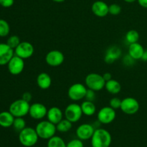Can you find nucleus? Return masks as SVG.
Returning <instances> with one entry per match:
<instances>
[{"mask_svg": "<svg viewBox=\"0 0 147 147\" xmlns=\"http://www.w3.org/2000/svg\"><path fill=\"white\" fill-rule=\"evenodd\" d=\"M94 126L90 123H83L76 129V136L78 139L82 141H87L91 139L95 131Z\"/></svg>", "mask_w": 147, "mask_h": 147, "instance_id": "14", "label": "nucleus"}, {"mask_svg": "<svg viewBox=\"0 0 147 147\" xmlns=\"http://www.w3.org/2000/svg\"><path fill=\"white\" fill-rule=\"evenodd\" d=\"M30 107V103L25 101L22 98L18 99L13 101L10 104L9 111L15 118L24 117L29 114Z\"/></svg>", "mask_w": 147, "mask_h": 147, "instance_id": "4", "label": "nucleus"}, {"mask_svg": "<svg viewBox=\"0 0 147 147\" xmlns=\"http://www.w3.org/2000/svg\"><path fill=\"white\" fill-rule=\"evenodd\" d=\"M73 123L68 121L67 119H62L57 125H56V128H57V131L60 132V133H66V132L69 131L70 129L73 127Z\"/></svg>", "mask_w": 147, "mask_h": 147, "instance_id": "24", "label": "nucleus"}, {"mask_svg": "<svg viewBox=\"0 0 147 147\" xmlns=\"http://www.w3.org/2000/svg\"><path fill=\"white\" fill-rule=\"evenodd\" d=\"M121 50L116 45L111 46L106 50L104 60L108 64H112L121 56Z\"/></svg>", "mask_w": 147, "mask_h": 147, "instance_id": "16", "label": "nucleus"}, {"mask_svg": "<svg viewBox=\"0 0 147 147\" xmlns=\"http://www.w3.org/2000/svg\"><path fill=\"white\" fill-rule=\"evenodd\" d=\"M52 1H55V2H57V3H61V2H63V1H65V0H52Z\"/></svg>", "mask_w": 147, "mask_h": 147, "instance_id": "41", "label": "nucleus"}, {"mask_svg": "<svg viewBox=\"0 0 147 147\" xmlns=\"http://www.w3.org/2000/svg\"><path fill=\"white\" fill-rule=\"evenodd\" d=\"M15 117L9 111H2L0 113V126L9 128L12 126Z\"/></svg>", "mask_w": 147, "mask_h": 147, "instance_id": "21", "label": "nucleus"}, {"mask_svg": "<svg viewBox=\"0 0 147 147\" xmlns=\"http://www.w3.org/2000/svg\"><path fill=\"white\" fill-rule=\"evenodd\" d=\"M64 60V54L57 50H50L45 56L46 63L51 67H57L61 65Z\"/></svg>", "mask_w": 147, "mask_h": 147, "instance_id": "11", "label": "nucleus"}, {"mask_svg": "<svg viewBox=\"0 0 147 147\" xmlns=\"http://www.w3.org/2000/svg\"><path fill=\"white\" fill-rule=\"evenodd\" d=\"M37 85L42 90L50 88L52 85V78L47 73H41L37 77Z\"/></svg>", "mask_w": 147, "mask_h": 147, "instance_id": "20", "label": "nucleus"}, {"mask_svg": "<svg viewBox=\"0 0 147 147\" xmlns=\"http://www.w3.org/2000/svg\"><path fill=\"white\" fill-rule=\"evenodd\" d=\"M10 32V27L9 23L5 20L0 19V37H7Z\"/></svg>", "mask_w": 147, "mask_h": 147, "instance_id": "27", "label": "nucleus"}, {"mask_svg": "<svg viewBox=\"0 0 147 147\" xmlns=\"http://www.w3.org/2000/svg\"><path fill=\"white\" fill-rule=\"evenodd\" d=\"M141 60L144 62H147V49L146 50H144V52L143 55H142Z\"/></svg>", "mask_w": 147, "mask_h": 147, "instance_id": "39", "label": "nucleus"}, {"mask_svg": "<svg viewBox=\"0 0 147 147\" xmlns=\"http://www.w3.org/2000/svg\"><path fill=\"white\" fill-rule=\"evenodd\" d=\"M65 117L72 123H76L81 119L83 115L81 106L78 103H73L66 106L64 111Z\"/></svg>", "mask_w": 147, "mask_h": 147, "instance_id": "6", "label": "nucleus"}, {"mask_svg": "<svg viewBox=\"0 0 147 147\" xmlns=\"http://www.w3.org/2000/svg\"><path fill=\"white\" fill-rule=\"evenodd\" d=\"M139 33L138 31L135 30H131L126 32V35H125V39L127 41L129 44H132V43L138 42L139 40Z\"/></svg>", "mask_w": 147, "mask_h": 147, "instance_id": "26", "label": "nucleus"}, {"mask_svg": "<svg viewBox=\"0 0 147 147\" xmlns=\"http://www.w3.org/2000/svg\"><path fill=\"white\" fill-rule=\"evenodd\" d=\"M90 140L92 147H109L112 142V136L109 131L98 128L95 129Z\"/></svg>", "mask_w": 147, "mask_h": 147, "instance_id": "1", "label": "nucleus"}, {"mask_svg": "<svg viewBox=\"0 0 147 147\" xmlns=\"http://www.w3.org/2000/svg\"><path fill=\"white\" fill-rule=\"evenodd\" d=\"M35 130L40 139L48 140L55 135L57 128L56 125L48 120L41 121L37 124Z\"/></svg>", "mask_w": 147, "mask_h": 147, "instance_id": "2", "label": "nucleus"}, {"mask_svg": "<svg viewBox=\"0 0 147 147\" xmlns=\"http://www.w3.org/2000/svg\"><path fill=\"white\" fill-rule=\"evenodd\" d=\"M34 53V46L27 41L21 42L20 45L14 49V55L24 60L31 57Z\"/></svg>", "mask_w": 147, "mask_h": 147, "instance_id": "10", "label": "nucleus"}, {"mask_svg": "<svg viewBox=\"0 0 147 147\" xmlns=\"http://www.w3.org/2000/svg\"><path fill=\"white\" fill-rule=\"evenodd\" d=\"M85 83L88 88L94 91H100L105 88L106 81L102 75L98 73H89L85 79Z\"/></svg>", "mask_w": 147, "mask_h": 147, "instance_id": "5", "label": "nucleus"}, {"mask_svg": "<svg viewBox=\"0 0 147 147\" xmlns=\"http://www.w3.org/2000/svg\"><path fill=\"white\" fill-rule=\"evenodd\" d=\"M47 120L57 125L63 119V113L61 109L57 106H53L47 110Z\"/></svg>", "mask_w": 147, "mask_h": 147, "instance_id": "18", "label": "nucleus"}, {"mask_svg": "<svg viewBox=\"0 0 147 147\" xmlns=\"http://www.w3.org/2000/svg\"><path fill=\"white\" fill-rule=\"evenodd\" d=\"M67 144L65 142L63 138L60 136H57L55 135L50 139H48L47 142V147H66Z\"/></svg>", "mask_w": 147, "mask_h": 147, "instance_id": "25", "label": "nucleus"}, {"mask_svg": "<svg viewBox=\"0 0 147 147\" xmlns=\"http://www.w3.org/2000/svg\"><path fill=\"white\" fill-rule=\"evenodd\" d=\"M87 87L82 83H77L71 85L67 90V96L70 100L78 101L85 98L87 92Z\"/></svg>", "mask_w": 147, "mask_h": 147, "instance_id": "7", "label": "nucleus"}, {"mask_svg": "<svg viewBox=\"0 0 147 147\" xmlns=\"http://www.w3.org/2000/svg\"><path fill=\"white\" fill-rule=\"evenodd\" d=\"M121 99L117 97L112 98L109 102V106L113 108L115 110H117L121 108Z\"/></svg>", "mask_w": 147, "mask_h": 147, "instance_id": "31", "label": "nucleus"}, {"mask_svg": "<svg viewBox=\"0 0 147 147\" xmlns=\"http://www.w3.org/2000/svg\"><path fill=\"white\" fill-rule=\"evenodd\" d=\"M124 1H126V2L127 3H133L134 2V1H137V0H123Z\"/></svg>", "mask_w": 147, "mask_h": 147, "instance_id": "40", "label": "nucleus"}, {"mask_svg": "<svg viewBox=\"0 0 147 147\" xmlns=\"http://www.w3.org/2000/svg\"><path fill=\"white\" fill-rule=\"evenodd\" d=\"M137 1L141 7L147 9V0H137Z\"/></svg>", "mask_w": 147, "mask_h": 147, "instance_id": "38", "label": "nucleus"}, {"mask_svg": "<svg viewBox=\"0 0 147 147\" xmlns=\"http://www.w3.org/2000/svg\"><path fill=\"white\" fill-rule=\"evenodd\" d=\"M22 98L23 100H25V101L30 103L32 100V94L30 92H25V93H24L22 94Z\"/></svg>", "mask_w": 147, "mask_h": 147, "instance_id": "36", "label": "nucleus"}, {"mask_svg": "<svg viewBox=\"0 0 147 147\" xmlns=\"http://www.w3.org/2000/svg\"><path fill=\"white\" fill-rule=\"evenodd\" d=\"M116 110L111 106H105L98 112L97 118L98 122L102 124H109L116 119Z\"/></svg>", "mask_w": 147, "mask_h": 147, "instance_id": "9", "label": "nucleus"}, {"mask_svg": "<svg viewBox=\"0 0 147 147\" xmlns=\"http://www.w3.org/2000/svg\"><path fill=\"white\" fill-rule=\"evenodd\" d=\"M134 61H135L134 59L132 58L129 55H126V57H123V64H124L125 65H128V66L132 65L134 64Z\"/></svg>", "mask_w": 147, "mask_h": 147, "instance_id": "35", "label": "nucleus"}, {"mask_svg": "<svg viewBox=\"0 0 147 147\" xmlns=\"http://www.w3.org/2000/svg\"><path fill=\"white\" fill-rule=\"evenodd\" d=\"M144 50L145 49L140 43H132V44H129V50H128L129 54L128 55H129L135 60H141Z\"/></svg>", "mask_w": 147, "mask_h": 147, "instance_id": "19", "label": "nucleus"}, {"mask_svg": "<svg viewBox=\"0 0 147 147\" xmlns=\"http://www.w3.org/2000/svg\"><path fill=\"white\" fill-rule=\"evenodd\" d=\"M12 126L14 129V130H16L17 131L20 132L22 130H23V129L26 127L25 120L23 119V117L15 118Z\"/></svg>", "mask_w": 147, "mask_h": 147, "instance_id": "28", "label": "nucleus"}, {"mask_svg": "<svg viewBox=\"0 0 147 147\" xmlns=\"http://www.w3.org/2000/svg\"><path fill=\"white\" fill-rule=\"evenodd\" d=\"M39 136L35 129L32 127H25L19 134V141L22 146L32 147L38 142Z\"/></svg>", "mask_w": 147, "mask_h": 147, "instance_id": "3", "label": "nucleus"}, {"mask_svg": "<svg viewBox=\"0 0 147 147\" xmlns=\"http://www.w3.org/2000/svg\"><path fill=\"white\" fill-rule=\"evenodd\" d=\"M109 6L103 1H96L92 4L91 10L98 17H105L109 14Z\"/></svg>", "mask_w": 147, "mask_h": 147, "instance_id": "17", "label": "nucleus"}, {"mask_svg": "<svg viewBox=\"0 0 147 147\" xmlns=\"http://www.w3.org/2000/svg\"><path fill=\"white\" fill-rule=\"evenodd\" d=\"M140 109V104L136 98L127 97L121 100L120 109L126 115H134L138 113Z\"/></svg>", "mask_w": 147, "mask_h": 147, "instance_id": "8", "label": "nucleus"}, {"mask_svg": "<svg viewBox=\"0 0 147 147\" xmlns=\"http://www.w3.org/2000/svg\"><path fill=\"white\" fill-rule=\"evenodd\" d=\"M14 0H0V5L4 8L11 7L14 4Z\"/></svg>", "mask_w": 147, "mask_h": 147, "instance_id": "34", "label": "nucleus"}, {"mask_svg": "<svg viewBox=\"0 0 147 147\" xmlns=\"http://www.w3.org/2000/svg\"><path fill=\"white\" fill-rule=\"evenodd\" d=\"M109 14L116 16L121 13V7L118 4H112L109 6Z\"/></svg>", "mask_w": 147, "mask_h": 147, "instance_id": "30", "label": "nucleus"}, {"mask_svg": "<svg viewBox=\"0 0 147 147\" xmlns=\"http://www.w3.org/2000/svg\"><path fill=\"white\" fill-rule=\"evenodd\" d=\"M47 110L45 106L41 103H34L30 105L29 115L34 120H42L47 116Z\"/></svg>", "mask_w": 147, "mask_h": 147, "instance_id": "13", "label": "nucleus"}, {"mask_svg": "<svg viewBox=\"0 0 147 147\" xmlns=\"http://www.w3.org/2000/svg\"><path fill=\"white\" fill-rule=\"evenodd\" d=\"M85 98H86V100H90V101L93 102L95 98H96V91L91 90V89L88 88Z\"/></svg>", "mask_w": 147, "mask_h": 147, "instance_id": "33", "label": "nucleus"}, {"mask_svg": "<svg viewBox=\"0 0 147 147\" xmlns=\"http://www.w3.org/2000/svg\"><path fill=\"white\" fill-rule=\"evenodd\" d=\"M66 147H84L83 141L79 139H75L70 140L68 143H67Z\"/></svg>", "mask_w": 147, "mask_h": 147, "instance_id": "32", "label": "nucleus"}, {"mask_svg": "<svg viewBox=\"0 0 147 147\" xmlns=\"http://www.w3.org/2000/svg\"><path fill=\"white\" fill-rule=\"evenodd\" d=\"M105 88L111 94L116 95L120 93L121 90V85L118 80L111 79V80L106 82Z\"/></svg>", "mask_w": 147, "mask_h": 147, "instance_id": "22", "label": "nucleus"}, {"mask_svg": "<svg viewBox=\"0 0 147 147\" xmlns=\"http://www.w3.org/2000/svg\"><path fill=\"white\" fill-rule=\"evenodd\" d=\"M103 76V79L105 80V81H109V80H111L112 79V75L110 73H105L104 74L102 75Z\"/></svg>", "mask_w": 147, "mask_h": 147, "instance_id": "37", "label": "nucleus"}, {"mask_svg": "<svg viewBox=\"0 0 147 147\" xmlns=\"http://www.w3.org/2000/svg\"><path fill=\"white\" fill-rule=\"evenodd\" d=\"M20 42H20V39L18 36L11 35L7 39V41L6 43H7L10 47H11V48L14 50V49L20 45Z\"/></svg>", "mask_w": 147, "mask_h": 147, "instance_id": "29", "label": "nucleus"}, {"mask_svg": "<svg viewBox=\"0 0 147 147\" xmlns=\"http://www.w3.org/2000/svg\"><path fill=\"white\" fill-rule=\"evenodd\" d=\"M7 68L10 74L13 76L21 74L24 68V59L14 55L7 64Z\"/></svg>", "mask_w": 147, "mask_h": 147, "instance_id": "12", "label": "nucleus"}, {"mask_svg": "<svg viewBox=\"0 0 147 147\" xmlns=\"http://www.w3.org/2000/svg\"><path fill=\"white\" fill-rule=\"evenodd\" d=\"M14 55V49L10 47L7 43H0V65L8 64Z\"/></svg>", "mask_w": 147, "mask_h": 147, "instance_id": "15", "label": "nucleus"}, {"mask_svg": "<svg viewBox=\"0 0 147 147\" xmlns=\"http://www.w3.org/2000/svg\"><path fill=\"white\" fill-rule=\"evenodd\" d=\"M82 111L84 115L87 116H91L96 113V105L94 104L93 101L90 100H85L84 102L81 103Z\"/></svg>", "mask_w": 147, "mask_h": 147, "instance_id": "23", "label": "nucleus"}]
</instances>
